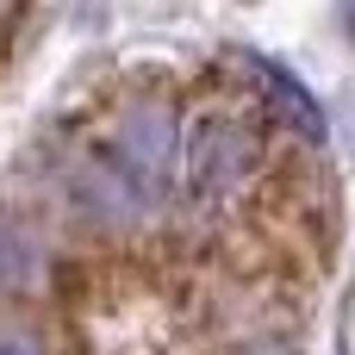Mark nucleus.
<instances>
[{"instance_id": "3", "label": "nucleus", "mask_w": 355, "mask_h": 355, "mask_svg": "<svg viewBox=\"0 0 355 355\" xmlns=\"http://www.w3.org/2000/svg\"><path fill=\"white\" fill-rule=\"evenodd\" d=\"M237 62H243V75L268 94V106H275V112H281L306 144H324V100H318L293 69H281V62H268V56H256V50H243Z\"/></svg>"}, {"instance_id": "1", "label": "nucleus", "mask_w": 355, "mask_h": 355, "mask_svg": "<svg viewBox=\"0 0 355 355\" xmlns=\"http://www.w3.org/2000/svg\"><path fill=\"white\" fill-rule=\"evenodd\" d=\"M256 168V137L237 119H206L187 144V193L193 200H225L243 187V175Z\"/></svg>"}, {"instance_id": "4", "label": "nucleus", "mask_w": 355, "mask_h": 355, "mask_svg": "<svg viewBox=\"0 0 355 355\" xmlns=\"http://www.w3.org/2000/svg\"><path fill=\"white\" fill-rule=\"evenodd\" d=\"M75 187H81V200L94 206V212H106V218H125L131 212V181H125V168H81L75 175Z\"/></svg>"}, {"instance_id": "9", "label": "nucleus", "mask_w": 355, "mask_h": 355, "mask_svg": "<svg viewBox=\"0 0 355 355\" xmlns=\"http://www.w3.org/2000/svg\"><path fill=\"white\" fill-rule=\"evenodd\" d=\"M243 355H293V349H287V343H250Z\"/></svg>"}, {"instance_id": "5", "label": "nucleus", "mask_w": 355, "mask_h": 355, "mask_svg": "<svg viewBox=\"0 0 355 355\" xmlns=\"http://www.w3.org/2000/svg\"><path fill=\"white\" fill-rule=\"evenodd\" d=\"M31 268H37V243H31L25 231L0 225V293L25 287V281H31Z\"/></svg>"}, {"instance_id": "2", "label": "nucleus", "mask_w": 355, "mask_h": 355, "mask_svg": "<svg viewBox=\"0 0 355 355\" xmlns=\"http://www.w3.org/2000/svg\"><path fill=\"white\" fill-rule=\"evenodd\" d=\"M119 168H131V181L156 187L175 168V106L168 100H131L119 119Z\"/></svg>"}, {"instance_id": "7", "label": "nucleus", "mask_w": 355, "mask_h": 355, "mask_svg": "<svg viewBox=\"0 0 355 355\" xmlns=\"http://www.w3.org/2000/svg\"><path fill=\"white\" fill-rule=\"evenodd\" d=\"M343 144H349V156H355V87H349V100H343Z\"/></svg>"}, {"instance_id": "8", "label": "nucleus", "mask_w": 355, "mask_h": 355, "mask_svg": "<svg viewBox=\"0 0 355 355\" xmlns=\"http://www.w3.org/2000/svg\"><path fill=\"white\" fill-rule=\"evenodd\" d=\"M337 25H343V37L355 44V0H343V6H337Z\"/></svg>"}, {"instance_id": "6", "label": "nucleus", "mask_w": 355, "mask_h": 355, "mask_svg": "<svg viewBox=\"0 0 355 355\" xmlns=\"http://www.w3.org/2000/svg\"><path fill=\"white\" fill-rule=\"evenodd\" d=\"M0 355H50V349H44L37 331H19L12 324V331H0Z\"/></svg>"}]
</instances>
